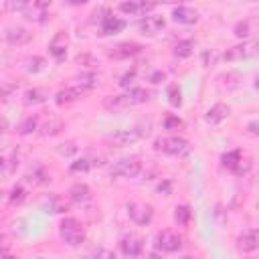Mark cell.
Instances as JSON below:
<instances>
[{"mask_svg":"<svg viewBox=\"0 0 259 259\" xmlns=\"http://www.w3.org/2000/svg\"><path fill=\"white\" fill-rule=\"evenodd\" d=\"M59 235H61V239H63L67 245H71V247H79V245L85 241V229H83V225H81L77 219H73V217H67V219L61 221V225H59Z\"/></svg>","mask_w":259,"mask_h":259,"instance_id":"6da1fadb","label":"cell"},{"mask_svg":"<svg viewBox=\"0 0 259 259\" xmlns=\"http://www.w3.org/2000/svg\"><path fill=\"white\" fill-rule=\"evenodd\" d=\"M154 150L164 154H184L188 150V140L180 136H164L154 140Z\"/></svg>","mask_w":259,"mask_h":259,"instance_id":"7a4b0ae2","label":"cell"},{"mask_svg":"<svg viewBox=\"0 0 259 259\" xmlns=\"http://www.w3.org/2000/svg\"><path fill=\"white\" fill-rule=\"evenodd\" d=\"M140 172H142V162L138 158H121L109 168L111 176H121V178H136Z\"/></svg>","mask_w":259,"mask_h":259,"instance_id":"3957f363","label":"cell"},{"mask_svg":"<svg viewBox=\"0 0 259 259\" xmlns=\"http://www.w3.org/2000/svg\"><path fill=\"white\" fill-rule=\"evenodd\" d=\"M148 132L144 130H138V127H132V130H117L113 134L107 136V142L113 144V146H130V144H136L138 140H142Z\"/></svg>","mask_w":259,"mask_h":259,"instance_id":"277c9868","label":"cell"},{"mask_svg":"<svg viewBox=\"0 0 259 259\" xmlns=\"http://www.w3.org/2000/svg\"><path fill=\"white\" fill-rule=\"evenodd\" d=\"M127 214L136 225H148L154 217V208L146 202H127Z\"/></svg>","mask_w":259,"mask_h":259,"instance_id":"5b68a950","label":"cell"},{"mask_svg":"<svg viewBox=\"0 0 259 259\" xmlns=\"http://www.w3.org/2000/svg\"><path fill=\"white\" fill-rule=\"evenodd\" d=\"M156 247L166 251V253H174V251H180L182 249V237L174 231H162L158 237H156Z\"/></svg>","mask_w":259,"mask_h":259,"instance_id":"8992f818","label":"cell"},{"mask_svg":"<svg viewBox=\"0 0 259 259\" xmlns=\"http://www.w3.org/2000/svg\"><path fill=\"white\" fill-rule=\"evenodd\" d=\"M67 47H69V36H67V32L59 30V32L53 36V40L49 42V53L55 57V61L61 63V61L67 57Z\"/></svg>","mask_w":259,"mask_h":259,"instance_id":"52a82bcc","label":"cell"},{"mask_svg":"<svg viewBox=\"0 0 259 259\" xmlns=\"http://www.w3.org/2000/svg\"><path fill=\"white\" fill-rule=\"evenodd\" d=\"M164 24H166L164 16H160V14H146V16L140 20V24H138V26H140L142 34L152 36V34L160 32V30L164 28Z\"/></svg>","mask_w":259,"mask_h":259,"instance_id":"ba28073f","label":"cell"},{"mask_svg":"<svg viewBox=\"0 0 259 259\" xmlns=\"http://www.w3.org/2000/svg\"><path fill=\"white\" fill-rule=\"evenodd\" d=\"M87 93V89H83L81 85H73V87H65L61 91H57L55 95V101L59 105H67V103H73V101H79L83 95Z\"/></svg>","mask_w":259,"mask_h":259,"instance_id":"9c48e42d","label":"cell"},{"mask_svg":"<svg viewBox=\"0 0 259 259\" xmlns=\"http://www.w3.org/2000/svg\"><path fill=\"white\" fill-rule=\"evenodd\" d=\"M119 249H121V253H123L125 257L136 259V257L142 253V239L136 237V235H125V237H121V241H119Z\"/></svg>","mask_w":259,"mask_h":259,"instance_id":"30bf717a","label":"cell"},{"mask_svg":"<svg viewBox=\"0 0 259 259\" xmlns=\"http://www.w3.org/2000/svg\"><path fill=\"white\" fill-rule=\"evenodd\" d=\"M142 51V45H138V42H119V45H115L111 51H107V55L111 57V59H130V57H134V55H138Z\"/></svg>","mask_w":259,"mask_h":259,"instance_id":"8fae6325","label":"cell"},{"mask_svg":"<svg viewBox=\"0 0 259 259\" xmlns=\"http://www.w3.org/2000/svg\"><path fill=\"white\" fill-rule=\"evenodd\" d=\"M231 113V107L227 103H214L206 113H204V121L208 125H219L221 121H225Z\"/></svg>","mask_w":259,"mask_h":259,"instance_id":"7c38bea8","label":"cell"},{"mask_svg":"<svg viewBox=\"0 0 259 259\" xmlns=\"http://www.w3.org/2000/svg\"><path fill=\"white\" fill-rule=\"evenodd\" d=\"M125 28V20L117 18V16H103L101 18V24H99V34L103 36H109V34H117Z\"/></svg>","mask_w":259,"mask_h":259,"instance_id":"4fadbf2b","label":"cell"},{"mask_svg":"<svg viewBox=\"0 0 259 259\" xmlns=\"http://www.w3.org/2000/svg\"><path fill=\"white\" fill-rule=\"evenodd\" d=\"M103 105H105V109H109V111H119V109L132 107V105H136V103H134V99L130 97V93H121V95H107V97L103 99Z\"/></svg>","mask_w":259,"mask_h":259,"instance_id":"5bb4252c","label":"cell"},{"mask_svg":"<svg viewBox=\"0 0 259 259\" xmlns=\"http://www.w3.org/2000/svg\"><path fill=\"white\" fill-rule=\"evenodd\" d=\"M237 245H239V249H241L243 253H251V251H255V249H257V245H259L257 229H245V231L239 235Z\"/></svg>","mask_w":259,"mask_h":259,"instance_id":"9a60e30c","label":"cell"},{"mask_svg":"<svg viewBox=\"0 0 259 259\" xmlns=\"http://www.w3.org/2000/svg\"><path fill=\"white\" fill-rule=\"evenodd\" d=\"M67 196H69V200L75 202V204H85V202L91 198V188H89L85 182H75V184L69 188Z\"/></svg>","mask_w":259,"mask_h":259,"instance_id":"2e32d148","label":"cell"},{"mask_svg":"<svg viewBox=\"0 0 259 259\" xmlns=\"http://www.w3.org/2000/svg\"><path fill=\"white\" fill-rule=\"evenodd\" d=\"M30 38H32V34H30L26 28H22V26H10V28L6 30V42L12 45V47L26 45Z\"/></svg>","mask_w":259,"mask_h":259,"instance_id":"e0dca14e","label":"cell"},{"mask_svg":"<svg viewBox=\"0 0 259 259\" xmlns=\"http://www.w3.org/2000/svg\"><path fill=\"white\" fill-rule=\"evenodd\" d=\"M172 18L174 22H180V24H194L198 22V12L190 6H176L172 10Z\"/></svg>","mask_w":259,"mask_h":259,"instance_id":"ac0fdd59","label":"cell"},{"mask_svg":"<svg viewBox=\"0 0 259 259\" xmlns=\"http://www.w3.org/2000/svg\"><path fill=\"white\" fill-rule=\"evenodd\" d=\"M156 8V4L154 2H121L119 4V10L123 12V14H146V12H150V10H154Z\"/></svg>","mask_w":259,"mask_h":259,"instance_id":"d6986e66","label":"cell"},{"mask_svg":"<svg viewBox=\"0 0 259 259\" xmlns=\"http://www.w3.org/2000/svg\"><path fill=\"white\" fill-rule=\"evenodd\" d=\"M47 59L45 57H40V55H30V57H26L24 59V69L28 71V73H32V75H36V73H42L45 69H47Z\"/></svg>","mask_w":259,"mask_h":259,"instance_id":"ffe728a7","label":"cell"},{"mask_svg":"<svg viewBox=\"0 0 259 259\" xmlns=\"http://www.w3.org/2000/svg\"><path fill=\"white\" fill-rule=\"evenodd\" d=\"M47 97H49V93L42 87H32V89L24 91V103L26 105H40L47 101Z\"/></svg>","mask_w":259,"mask_h":259,"instance_id":"44dd1931","label":"cell"},{"mask_svg":"<svg viewBox=\"0 0 259 259\" xmlns=\"http://www.w3.org/2000/svg\"><path fill=\"white\" fill-rule=\"evenodd\" d=\"M38 130H40L38 134H40L42 138H53V136H57V134L63 130V121L57 119V117H51V119H47Z\"/></svg>","mask_w":259,"mask_h":259,"instance_id":"7402d4cb","label":"cell"},{"mask_svg":"<svg viewBox=\"0 0 259 259\" xmlns=\"http://www.w3.org/2000/svg\"><path fill=\"white\" fill-rule=\"evenodd\" d=\"M192 51H194V40H190V38H182V40H178L176 45H174V55L176 57H180V59H186V57H190L192 55Z\"/></svg>","mask_w":259,"mask_h":259,"instance_id":"603a6c76","label":"cell"},{"mask_svg":"<svg viewBox=\"0 0 259 259\" xmlns=\"http://www.w3.org/2000/svg\"><path fill=\"white\" fill-rule=\"evenodd\" d=\"M249 53H251V51H249V47H247V45H235V47L227 49L223 57H225L227 61H239V59H245Z\"/></svg>","mask_w":259,"mask_h":259,"instance_id":"cb8c5ba5","label":"cell"},{"mask_svg":"<svg viewBox=\"0 0 259 259\" xmlns=\"http://www.w3.org/2000/svg\"><path fill=\"white\" fill-rule=\"evenodd\" d=\"M190 219H192V210H190L188 204H178V206L174 208V221H176L178 225L186 227V225L190 223Z\"/></svg>","mask_w":259,"mask_h":259,"instance_id":"d4e9b609","label":"cell"},{"mask_svg":"<svg viewBox=\"0 0 259 259\" xmlns=\"http://www.w3.org/2000/svg\"><path fill=\"white\" fill-rule=\"evenodd\" d=\"M49 210L51 212H67L69 210V202L65 198H61L59 194H51L49 196Z\"/></svg>","mask_w":259,"mask_h":259,"instance_id":"484cf974","label":"cell"},{"mask_svg":"<svg viewBox=\"0 0 259 259\" xmlns=\"http://www.w3.org/2000/svg\"><path fill=\"white\" fill-rule=\"evenodd\" d=\"M34 130H38V117H36V115H28V117L18 125V134H22V136L32 134Z\"/></svg>","mask_w":259,"mask_h":259,"instance_id":"4316f807","label":"cell"},{"mask_svg":"<svg viewBox=\"0 0 259 259\" xmlns=\"http://www.w3.org/2000/svg\"><path fill=\"white\" fill-rule=\"evenodd\" d=\"M243 156H241V150H233V152H227V154H223V166L225 168H229V170H235V166L239 164V160H241Z\"/></svg>","mask_w":259,"mask_h":259,"instance_id":"83f0119b","label":"cell"},{"mask_svg":"<svg viewBox=\"0 0 259 259\" xmlns=\"http://www.w3.org/2000/svg\"><path fill=\"white\" fill-rule=\"evenodd\" d=\"M127 93H130V97L134 99L136 105H138V103H146V101L150 99V91L144 89V87H132Z\"/></svg>","mask_w":259,"mask_h":259,"instance_id":"f1b7e54d","label":"cell"},{"mask_svg":"<svg viewBox=\"0 0 259 259\" xmlns=\"http://www.w3.org/2000/svg\"><path fill=\"white\" fill-rule=\"evenodd\" d=\"M79 83L77 85H81L83 89H93L97 83H99V79H97V75H93V73H83V75H79V79H77Z\"/></svg>","mask_w":259,"mask_h":259,"instance_id":"f546056e","label":"cell"},{"mask_svg":"<svg viewBox=\"0 0 259 259\" xmlns=\"http://www.w3.org/2000/svg\"><path fill=\"white\" fill-rule=\"evenodd\" d=\"M75 63H77V65H83V67H89V69H93V67L99 65V61H97L93 55H89V53H79V55L75 57Z\"/></svg>","mask_w":259,"mask_h":259,"instance_id":"4dcf8cb0","label":"cell"},{"mask_svg":"<svg viewBox=\"0 0 259 259\" xmlns=\"http://www.w3.org/2000/svg\"><path fill=\"white\" fill-rule=\"evenodd\" d=\"M89 168H91V162H89V158H79V160L71 162V166H69V172H73V174H79V172H87Z\"/></svg>","mask_w":259,"mask_h":259,"instance_id":"1f68e13d","label":"cell"},{"mask_svg":"<svg viewBox=\"0 0 259 259\" xmlns=\"http://www.w3.org/2000/svg\"><path fill=\"white\" fill-rule=\"evenodd\" d=\"M233 32H235V36H239V38H247V36L251 34V24H249V20H239V22L235 24Z\"/></svg>","mask_w":259,"mask_h":259,"instance_id":"d6a6232c","label":"cell"},{"mask_svg":"<svg viewBox=\"0 0 259 259\" xmlns=\"http://www.w3.org/2000/svg\"><path fill=\"white\" fill-rule=\"evenodd\" d=\"M168 101H170L172 107H180L182 105V93H180V89L176 85H170V89H168Z\"/></svg>","mask_w":259,"mask_h":259,"instance_id":"836d02e7","label":"cell"},{"mask_svg":"<svg viewBox=\"0 0 259 259\" xmlns=\"http://www.w3.org/2000/svg\"><path fill=\"white\" fill-rule=\"evenodd\" d=\"M219 81H221V85H225L227 89H231V87H237L239 85V75L237 73H225V75L219 77Z\"/></svg>","mask_w":259,"mask_h":259,"instance_id":"e575fe53","label":"cell"},{"mask_svg":"<svg viewBox=\"0 0 259 259\" xmlns=\"http://www.w3.org/2000/svg\"><path fill=\"white\" fill-rule=\"evenodd\" d=\"M32 178H34L36 184H47V182H51V174H49L45 168H36V170L32 172ZM32 178H30V180H32Z\"/></svg>","mask_w":259,"mask_h":259,"instance_id":"d590c367","label":"cell"},{"mask_svg":"<svg viewBox=\"0 0 259 259\" xmlns=\"http://www.w3.org/2000/svg\"><path fill=\"white\" fill-rule=\"evenodd\" d=\"M24 198H26V190L22 186H14L12 192H10V202L12 204H20Z\"/></svg>","mask_w":259,"mask_h":259,"instance_id":"8d00e7d4","label":"cell"},{"mask_svg":"<svg viewBox=\"0 0 259 259\" xmlns=\"http://www.w3.org/2000/svg\"><path fill=\"white\" fill-rule=\"evenodd\" d=\"M180 125H182V119L176 117V115H168V117L164 119V127H166V130H174V127H180Z\"/></svg>","mask_w":259,"mask_h":259,"instance_id":"74e56055","label":"cell"},{"mask_svg":"<svg viewBox=\"0 0 259 259\" xmlns=\"http://www.w3.org/2000/svg\"><path fill=\"white\" fill-rule=\"evenodd\" d=\"M59 152H61L63 156H71V154H75V152H77V146H75L73 142H65V144H61V146H59Z\"/></svg>","mask_w":259,"mask_h":259,"instance_id":"f35d334b","label":"cell"},{"mask_svg":"<svg viewBox=\"0 0 259 259\" xmlns=\"http://www.w3.org/2000/svg\"><path fill=\"white\" fill-rule=\"evenodd\" d=\"M95 259H117V257H115L113 251H109V249H99V251L95 253Z\"/></svg>","mask_w":259,"mask_h":259,"instance_id":"ab89813d","label":"cell"},{"mask_svg":"<svg viewBox=\"0 0 259 259\" xmlns=\"http://www.w3.org/2000/svg\"><path fill=\"white\" fill-rule=\"evenodd\" d=\"M6 8L8 10H26L28 2H6Z\"/></svg>","mask_w":259,"mask_h":259,"instance_id":"60d3db41","label":"cell"},{"mask_svg":"<svg viewBox=\"0 0 259 259\" xmlns=\"http://www.w3.org/2000/svg\"><path fill=\"white\" fill-rule=\"evenodd\" d=\"M134 77H136V73H134V71H130V73H125V75L121 77V81H119V85H121V87H130V85H132V81H134Z\"/></svg>","mask_w":259,"mask_h":259,"instance_id":"b9f144b4","label":"cell"},{"mask_svg":"<svg viewBox=\"0 0 259 259\" xmlns=\"http://www.w3.org/2000/svg\"><path fill=\"white\" fill-rule=\"evenodd\" d=\"M8 247H10L8 237H6V235H0V255H4V253L8 251Z\"/></svg>","mask_w":259,"mask_h":259,"instance_id":"7bdbcfd3","label":"cell"},{"mask_svg":"<svg viewBox=\"0 0 259 259\" xmlns=\"http://www.w3.org/2000/svg\"><path fill=\"white\" fill-rule=\"evenodd\" d=\"M150 81H152V83H162V81H164V73H162V71H154V73L150 75Z\"/></svg>","mask_w":259,"mask_h":259,"instance_id":"ee69618b","label":"cell"},{"mask_svg":"<svg viewBox=\"0 0 259 259\" xmlns=\"http://www.w3.org/2000/svg\"><path fill=\"white\" fill-rule=\"evenodd\" d=\"M247 132H249L251 136H259V130H257V119H253V121L247 125Z\"/></svg>","mask_w":259,"mask_h":259,"instance_id":"f6af8a7d","label":"cell"},{"mask_svg":"<svg viewBox=\"0 0 259 259\" xmlns=\"http://www.w3.org/2000/svg\"><path fill=\"white\" fill-rule=\"evenodd\" d=\"M158 192H166V194H168V192H170V182L160 184V186H158Z\"/></svg>","mask_w":259,"mask_h":259,"instance_id":"bcb514c9","label":"cell"},{"mask_svg":"<svg viewBox=\"0 0 259 259\" xmlns=\"http://www.w3.org/2000/svg\"><path fill=\"white\" fill-rule=\"evenodd\" d=\"M148 259H160V255H158V253H150Z\"/></svg>","mask_w":259,"mask_h":259,"instance_id":"7dc6e473","label":"cell"},{"mask_svg":"<svg viewBox=\"0 0 259 259\" xmlns=\"http://www.w3.org/2000/svg\"><path fill=\"white\" fill-rule=\"evenodd\" d=\"M0 259H16V257H12V255H0Z\"/></svg>","mask_w":259,"mask_h":259,"instance_id":"c3c4849f","label":"cell"},{"mask_svg":"<svg viewBox=\"0 0 259 259\" xmlns=\"http://www.w3.org/2000/svg\"><path fill=\"white\" fill-rule=\"evenodd\" d=\"M180 259H192V257H180Z\"/></svg>","mask_w":259,"mask_h":259,"instance_id":"681fc988","label":"cell"},{"mask_svg":"<svg viewBox=\"0 0 259 259\" xmlns=\"http://www.w3.org/2000/svg\"><path fill=\"white\" fill-rule=\"evenodd\" d=\"M249 259H253V257H249Z\"/></svg>","mask_w":259,"mask_h":259,"instance_id":"f907efd6","label":"cell"}]
</instances>
